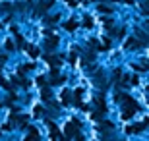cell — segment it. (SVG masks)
<instances>
[{
	"mask_svg": "<svg viewBox=\"0 0 149 141\" xmlns=\"http://www.w3.org/2000/svg\"><path fill=\"white\" fill-rule=\"evenodd\" d=\"M74 27H76V23H74V22H68V23H66V29H70V31H72Z\"/></svg>",
	"mask_w": 149,
	"mask_h": 141,
	"instance_id": "6da1fadb",
	"label": "cell"
},
{
	"mask_svg": "<svg viewBox=\"0 0 149 141\" xmlns=\"http://www.w3.org/2000/svg\"><path fill=\"white\" fill-rule=\"evenodd\" d=\"M126 2H132V0H126Z\"/></svg>",
	"mask_w": 149,
	"mask_h": 141,
	"instance_id": "7a4b0ae2",
	"label": "cell"
}]
</instances>
